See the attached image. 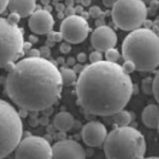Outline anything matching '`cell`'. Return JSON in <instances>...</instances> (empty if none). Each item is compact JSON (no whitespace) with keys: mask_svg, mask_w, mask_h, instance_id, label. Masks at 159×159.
<instances>
[{"mask_svg":"<svg viewBox=\"0 0 159 159\" xmlns=\"http://www.w3.org/2000/svg\"><path fill=\"white\" fill-rule=\"evenodd\" d=\"M133 92L130 74L117 62L107 60L84 66L76 83L80 106L98 116H111L124 109Z\"/></svg>","mask_w":159,"mask_h":159,"instance_id":"1","label":"cell"},{"mask_svg":"<svg viewBox=\"0 0 159 159\" xmlns=\"http://www.w3.org/2000/svg\"><path fill=\"white\" fill-rule=\"evenodd\" d=\"M122 55L134 62L136 70L150 72L159 66V35L147 28H139L124 38Z\"/></svg>","mask_w":159,"mask_h":159,"instance_id":"3","label":"cell"},{"mask_svg":"<svg viewBox=\"0 0 159 159\" xmlns=\"http://www.w3.org/2000/svg\"><path fill=\"white\" fill-rule=\"evenodd\" d=\"M44 10H45V11H48V12L51 13V11H52V7H51L50 5H46L44 7Z\"/></svg>","mask_w":159,"mask_h":159,"instance_id":"50","label":"cell"},{"mask_svg":"<svg viewBox=\"0 0 159 159\" xmlns=\"http://www.w3.org/2000/svg\"><path fill=\"white\" fill-rule=\"evenodd\" d=\"M142 119L148 128H157L159 125V104L151 103L145 107L142 113Z\"/></svg>","mask_w":159,"mask_h":159,"instance_id":"15","label":"cell"},{"mask_svg":"<svg viewBox=\"0 0 159 159\" xmlns=\"http://www.w3.org/2000/svg\"><path fill=\"white\" fill-rule=\"evenodd\" d=\"M29 123H30V124L31 126L34 127H37V126L38 125V123H40L39 120H38V119L35 117H31L30 119Z\"/></svg>","mask_w":159,"mask_h":159,"instance_id":"36","label":"cell"},{"mask_svg":"<svg viewBox=\"0 0 159 159\" xmlns=\"http://www.w3.org/2000/svg\"><path fill=\"white\" fill-rule=\"evenodd\" d=\"M25 53H26L28 57H41L40 49H31L25 52Z\"/></svg>","mask_w":159,"mask_h":159,"instance_id":"29","label":"cell"},{"mask_svg":"<svg viewBox=\"0 0 159 159\" xmlns=\"http://www.w3.org/2000/svg\"><path fill=\"white\" fill-rule=\"evenodd\" d=\"M32 45L33 43L30 42V41L29 42H25V43H24V50H25V52H26L30 49H32Z\"/></svg>","mask_w":159,"mask_h":159,"instance_id":"40","label":"cell"},{"mask_svg":"<svg viewBox=\"0 0 159 159\" xmlns=\"http://www.w3.org/2000/svg\"><path fill=\"white\" fill-rule=\"evenodd\" d=\"M75 123L74 118L67 111H60L54 116L53 126L60 131H68L73 127Z\"/></svg>","mask_w":159,"mask_h":159,"instance_id":"16","label":"cell"},{"mask_svg":"<svg viewBox=\"0 0 159 159\" xmlns=\"http://www.w3.org/2000/svg\"><path fill=\"white\" fill-rule=\"evenodd\" d=\"M66 62H67L68 65H70V66H74L75 65H76V59H75L74 57H69L67 59V61H66Z\"/></svg>","mask_w":159,"mask_h":159,"instance_id":"41","label":"cell"},{"mask_svg":"<svg viewBox=\"0 0 159 159\" xmlns=\"http://www.w3.org/2000/svg\"><path fill=\"white\" fill-rule=\"evenodd\" d=\"M62 76V80L65 86H72L77 81V73L73 69L66 67H61L60 69Z\"/></svg>","mask_w":159,"mask_h":159,"instance_id":"18","label":"cell"},{"mask_svg":"<svg viewBox=\"0 0 159 159\" xmlns=\"http://www.w3.org/2000/svg\"><path fill=\"white\" fill-rule=\"evenodd\" d=\"M1 60L0 65L3 69L9 62H15L25 53L23 33L18 25L10 22L7 18L0 19Z\"/></svg>","mask_w":159,"mask_h":159,"instance_id":"7","label":"cell"},{"mask_svg":"<svg viewBox=\"0 0 159 159\" xmlns=\"http://www.w3.org/2000/svg\"><path fill=\"white\" fill-rule=\"evenodd\" d=\"M143 159H159V157H144Z\"/></svg>","mask_w":159,"mask_h":159,"instance_id":"52","label":"cell"},{"mask_svg":"<svg viewBox=\"0 0 159 159\" xmlns=\"http://www.w3.org/2000/svg\"><path fill=\"white\" fill-rule=\"evenodd\" d=\"M63 86L57 66L42 57H27L18 61L5 80L8 97L29 111H42L53 106L61 98Z\"/></svg>","mask_w":159,"mask_h":159,"instance_id":"2","label":"cell"},{"mask_svg":"<svg viewBox=\"0 0 159 159\" xmlns=\"http://www.w3.org/2000/svg\"><path fill=\"white\" fill-rule=\"evenodd\" d=\"M75 11H76V15H81L84 12V6L76 5L75 7Z\"/></svg>","mask_w":159,"mask_h":159,"instance_id":"35","label":"cell"},{"mask_svg":"<svg viewBox=\"0 0 159 159\" xmlns=\"http://www.w3.org/2000/svg\"><path fill=\"white\" fill-rule=\"evenodd\" d=\"M111 116L112 117V122L115 125H116V127L129 126L132 119L131 114L128 111H126L124 109Z\"/></svg>","mask_w":159,"mask_h":159,"instance_id":"17","label":"cell"},{"mask_svg":"<svg viewBox=\"0 0 159 159\" xmlns=\"http://www.w3.org/2000/svg\"><path fill=\"white\" fill-rule=\"evenodd\" d=\"M73 69L76 71V73H79V74H80V72L83 71L84 67H83V65H82L80 63L76 64V65H75L74 66H73Z\"/></svg>","mask_w":159,"mask_h":159,"instance_id":"37","label":"cell"},{"mask_svg":"<svg viewBox=\"0 0 159 159\" xmlns=\"http://www.w3.org/2000/svg\"><path fill=\"white\" fill-rule=\"evenodd\" d=\"M42 111H43L44 116H50V115L52 114V111H53V107H52H52H48V108H45V110H43Z\"/></svg>","mask_w":159,"mask_h":159,"instance_id":"39","label":"cell"},{"mask_svg":"<svg viewBox=\"0 0 159 159\" xmlns=\"http://www.w3.org/2000/svg\"><path fill=\"white\" fill-rule=\"evenodd\" d=\"M54 1H61V0H54Z\"/></svg>","mask_w":159,"mask_h":159,"instance_id":"55","label":"cell"},{"mask_svg":"<svg viewBox=\"0 0 159 159\" xmlns=\"http://www.w3.org/2000/svg\"><path fill=\"white\" fill-rule=\"evenodd\" d=\"M55 8H56V11L57 12H64L65 10V4L61 3V2H58L55 5Z\"/></svg>","mask_w":159,"mask_h":159,"instance_id":"34","label":"cell"},{"mask_svg":"<svg viewBox=\"0 0 159 159\" xmlns=\"http://www.w3.org/2000/svg\"><path fill=\"white\" fill-rule=\"evenodd\" d=\"M89 60H90L91 63H94V62L100 61H103V54L102 52L99 50H95L92 52L89 55Z\"/></svg>","mask_w":159,"mask_h":159,"instance_id":"23","label":"cell"},{"mask_svg":"<svg viewBox=\"0 0 159 159\" xmlns=\"http://www.w3.org/2000/svg\"><path fill=\"white\" fill-rule=\"evenodd\" d=\"M107 134L106 127L98 121H91L86 123L81 132L84 143L92 147H97L104 144Z\"/></svg>","mask_w":159,"mask_h":159,"instance_id":"12","label":"cell"},{"mask_svg":"<svg viewBox=\"0 0 159 159\" xmlns=\"http://www.w3.org/2000/svg\"><path fill=\"white\" fill-rule=\"evenodd\" d=\"M157 130H158V134H159V125H158V127H157Z\"/></svg>","mask_w":159,"mask_h":159,"instance_id":"53","label":"cell"},{"mask_svg":"<svg viewBox=\"0 0 159 159\" xmlns=\"http://www.w3.org/2000/svg\"><path fill=\"white\" fill-rule=\"evenodd\" d=\"M39 123L40 124H42V126H45L49 123V119H48V116H42L41 119H39Z\"/></svg>","mask_w":159,"mask_h":159,"instance_id":"38","label":"cell"},{"mask_svg":"<svg viewBox=\"0 0 159 159\" xmlns=\"http://www.w3.org/2000/svg\"><path fill=\"white\" fill-rule=\"evenodd\" d=\"M80 2L84 7H89L92 3V0H80Z\"/></svg>","mask_w":159,"mask_h":159,"instance_id":"44","label":"cell"},{"mask_svg":"<svg viewBox=\"0 0 159 159\" xmlns=\"http://www.w3.org/2000/svg\"><path fill=\"white\" fill-rule=\"evenodd\" d=\"M74 0H65V6L66 7H73L74 6Z\"/></svg>","mask_w":159,"mask_h":159,"instance_id":"47","label":"cell"},{"mask_svg":"<svg viewBox=\"0 0 159 159\" xmlns=\"http://www.w3.org/2000/svg\"><path fill=\"white\" fill-rule=\"evenodd\" d=\"M157 34H158V35H159V28H158V30H157Z\"/></svg>","mask_w":159,"mask_h":159,"instance_id":"54","label":"cell"},{"mask_svg":"<svg viewBox=\"0 0 159 159\" xmlns=\"http://www.w3.org/2000/svg\"><path fill=\"white\" fill-rule=\"evenodd\" d=\"M48 39L51 40V41H53L55 42H61L62 40H64L63 35H62L61 32H53V31H51L50 33L48 34Z\"/></svg>","mask_w":159,"mask_h":159,"instance_id":"24","label":"cell"},{"mask_svg":"<svg viewBox=\"0 0 159 159\" xmlns=\"http://www.w3.org/2000/svg\"><path fill=\"white\" fill-rule=\"evenodd\" d=\"M30 42H32V43H36L38 41V38L36 36V35H30L29 38Z\"/></svg>","mask_w":159,"mask_h":159,"instance_id":"45","label":"cell"},{"mask_svg":"<svg viewBox=\"0 0 159 159\" xmlns=\"http://www.w3.org/2000/svg\"><path fill=\"white\" fill-rule=\"evenodd\" d=\"M21 18H22V17L20 16L18 13L11 12L10 13V15H8V17L7 19L10 22H11V23L15 24V25H18V22H20V19H21Z\"/></svg>","mask_w":159,"mask_h":159,"instance_id":"26","label":"cell"},{"mask_svg":"<svg viewBox=\"0 0 159 159\" xmlns=\"http://www.w3.org/2000/svg\"><path fill=\"white\" fill-rule=\"evenodd\" d=\"M118 0H102L103 5L106 7H113V6L115 5Z\"/></svg>","mask_w":159,"mask_h":159,"instance_id":"32","label":"cell"},{"mask_svg":"<svg viewBox=\"0 0 159 159\" xmlns=\"http://www.w3.org/2000/svg\"><path fill=\"white\" fill-rule=\"evenodd\" d=\"M52 159H86V153L76 141L63 139L52 146Z\"/></svg>","mask_w":159,"mask_h":159,"instance_id":"10","label":"cell"},{"mask_svg":"<svg viewBox=\"0 0 159 159\" xmlns=\"http://www.w3.org/2000/svg\"><path fill=\"white\" fill-rule=\"evenodd\" d=\"M124 69V71L128 74H130L134 71L136 70V66L134 65V62L130 61H125V62L123 63V65H122Z\"/></svg>","mask_w":159,"mask_h":159,"instance_id":"25","label":"cell"},{"mask_svg":"<svg viewBox=\"0 0 159 159\" xmlns=\"http://www.w3.org/2000/svg\"><path fill=\"white\" fill-rule=\"evenodd\" d=\"M76 60H77V61L79 63H84L86 61V60H87V55L85 52H79L76 56Z\"/></svg>","mask_w":159,"mask_h":159,"instance_id":"31","label":"cell"},{"mask_svg":"<svg viewBox=\"0 0 159 159\" xmlns=\"http://www.w3.org/2000/svg\"><path fill=\"white\" fill-rule=\"evenodd\" d=\"M41 2H42V4H43L44 6L49 5V3H50V0H41Z\"/></svg>","mask_w":159,"mask_h":159,"instance_id":"51","label":"cell"},{"mask_svg":"<svg viewBox=\"0 0 159 159\" xmlns=\"http://www.w3.org/2000/svg\"><path fill=\"white\" fill-rule=\"evenodd\" d=\"M52 147L47 139L25 136L15 150V159H52Z\"/></svg>","mask_w":159,"mask_h":159,"instance_id":"8","label":"cell"},{"mask_svg":"<svg viewBox=\"0 0 159 159\" xmlns=\"http://www.w3.org/2000/svg\"><path fill=\"white\" fill-rule=\"evenodd\" d=\"M40 52H41V57L44 58H47L50 56L51 50L50 48L48 47L47 45H44L40 48Z\"/></svg>","mask_w":159,"mask_h":159,"instance_id":"28","label":"cell"},{"mask_svg":"<svg viewBox=\"0 0 159 159\" xmlns=\"http://www.w3.org/2000/svg\"><path fill=\"white\" fill-rule=\"evenodd\" d=\"M147 16V6L142 0H118L111 8L115 25L124 31L141 28Z\"/></svg>","mask_w":159,"mask_h":159,"instance_id":"6","label":"cell"},{"mask_svg":"<svg viewBox=\"0 0 159 159\" xmlns=\"http://www.w3.org/2000/svg\"><path fill=\"white\" fill-rule=\"evenodd\" d=\"M141 89L146 95H153L154 93V78L148 76L142 80Z\"/></svg>","mask_w":159,"mask_h":159,"instance_id":"19","label":"cell"},{"mask_svg":"<svg viewBox=\"0 0 159 159\" xmlns=\"http://www.w3.org/2000/svg\"><path fill=\"white\" fill-rule=\"evenodd\" d=\"M117 42V34L114 30L105 25L98 26L91 35L92 47L102 52L115 48Z\"/></svg>","mask_w":159,"mask_h":159,"instance_id":"11","label":"cell"},{"mask_svg":"<svg viewBox=\"0 0 159 159\" xmlns=\"http://www.w3.org/2000/svg\"><path fill=\"white\" fill-rule=\"evenodd\" d=\"M90 30L87 19L78 15L66 17L60 26L64 40L70 44L83 42L89 36Z\"/></svg>","mask_w":159,"mask_h":159,"instance_id":"9","label":"cell"},{"mask_svg":"<svg viewBox=\"0 0 159 159\" xmlns=\"http://www.w3.org/2000/svg\"><path fill=\"white\" fill-rule=\"evenodd\" d=\"M66 18L65 15V12H57V18L61 20H64Z\"/></svg>","mask_w":159,"mask_h":159,"instance_id":"48","label":"cell"},{"mask_svg":"<svg viewBox=\"0 0 159 159\" xmlns=\"http://www.w3.org/2000/svg\"><path fill=\"white\" fill-rule=\"evenodd\" d=\"M28 111H29L25 110V109L24 108H21V110H20V111L18 112V113H19L20 116H21L22 119V118H25L28 116Z\"/></svg>","mask_w":159,"mask_h":159,"instance_id":"42","label":"cell"},{"mask_svg":"<svg viewBox=\"0 0 159 159\" xmlns=\"http://www.w3.org/2000/svg\"><path fill=\"white\" fill-rule=\"evenodd\" d=\"M28 25L35 34H48L52 31L54 19L50 12L44 9H38L30 16Z\"/></svg>","mask_w":159,"mask_h":159,"instance_id":"13","label":"cell"},{"mask_svg":"<svg viewBox=\"0 0 159 159\" xmlns=\"http://www.w3.org/2000/svg\"><path fill=\"white\" fill-rule=\"evenodd\" d=\"M71 50H72V47H71V44L69 42H62L60 45V51L63 54H68L69 52H71Z\"/></svg>","mask_w":159,"mask_h":159,"instance_id":"27","label":"cell"},{"mask_svg":"<svg viewBox=\"0 0 159 159\" xmlns=\"http://www.w3.org/2000/svg\"><path fill=\"white\" fill-rule=\"evenodd\" d=\"M143 25H144L145 28H147V29H150V27H151V25H152V22L150 21V20L146 19V20H145L144 23H143Z\"/></svg>","mask_w":159,"mask_h":159,"instance_id":"43","label":"cell"},{"mask_svg":"<svg viewBox=\"0 0 159 159\" xmlns=\"http://www.w3.org/2000/svg\"><path fill=\"white\" fill-rule=\"evenodd\" d=\"M105 58L108 61L117 62L120 58V53L118 49L111 48L105 52Z\"/></svg>","mask_w":159,"mask_h":159,"instance_id":"20","label":"cell"},{"mask_svg":"<svg viewBox=\"0 0 159 159\" xmlns=\"http://www.w3.org/2000/svg\"><path fill=\"white\" fill-rule=\"evenodd\" d=\"M1 135H0V157L3 159L16 150L23 135L22 117L11 103L1 100Z\"/></svg>","mask_w":159,"mask_h":159,"instance_id":"5","label":"cell"},{"mask_svg":"<svg viewBox=\"0 0 159 159\" xmlns=\"http://www.w3.org/2000/svg\"><path fill=\"white\" fill-rule=\"evenodd\" d=\"M55 43H56V42H53V41H51V40L47 39V41H46V44H45V45H47L48 47L51 48V47H53V46H54Z\"/></svg>","mask_w":159,"mask_h":159,"instance_id":"46","label":"cell"},{"mask_svg":"<svg viewBox=\"0 0 159 159\" xmlns=\"http://www.w3.org/2000/svg\"><path fill=\"white\" fill-rule=\"evenodd\" d=\"M154 95L156 101L159 104V69L154 77Z\"/></svg>","mask_w":159,"mask_h":159,"instance_id":"21","label":"cell"},{"mask_svg":"<svg viewBox=\"0 0 159 159\" xmlns=\"http://www.w3.org/2000/svg\"><path fill=\"white\" fill-rule=\"evenodd\" d=\"M103 150L107 159H143L147 143L134 127H116L107 134Z\"/></svg>","mask_w":159,"mask_h":159,"instance_id":"4","label":"cell"},{"mask_svg":"<svg viewBox=\"0 0 159 159\" xmlns=\"http://www.w3.org/2000/svg\"><path fill=\"white\" fill-rule=\"evenodd\" d=\"M10 0H1V13H3L4 11L7 10V8H8V5H9Z\"/></svg>","mask_w":159,"mask_h":159,"instance_id":"33","label":"cell"},{"mask_svg":"<svg viewBox=\"0 0 159 159\" xmlns=\"http://www.w3.org/2000/svg\"><path fill=\"white\" fill-rule=\"evenodd\" d=\"M65 62V58L62 57H58L57 59V63L59 64V65H64Z\"/></svg>","mask_w":159,"mask_h":159,"instance_id":"49","label":"cell"},{"mask_svg":"<svg viewBox=\"0 0 159 159\" xmlns=\"http://www.w3.org/2000/svg\"><path fill=\"white\" fill-rule=\"evenodd\" d=\"M89 15L93 18H99L103 15V11L98 6H93L89 9Z\"/></svg>","mask_w":159,"mask_h":159,"instance_id":"22","label":"cell"},{"mask_svg":"<svg viewBox=\"0 0 159 159\" xmlns=\"http://www.w3.org/2000/svg\"><path fill=\"white\" fill-rule=\"evenodd\" d=\"M36 0H10V12L18 13L22 18L30 17L36 11Z\"/></svg>","mask_w":159,"mask_h":159,"instance_id":"14","label":"cell"},{"mask_svg":"<svg viewBox=\"0 0 159 159\" xmlns=\"http://www.w3.org/2000/svg\"><path fill=\"white\" fill-rule=\"evenodd\" d=\"M65 15L66 17L72 16V15H76V11H75V7H66L65 10Z\"/></svg>","mask_w":159,"mask_h":159,"instance_id":"30","label":"cell"}]
</instances>
